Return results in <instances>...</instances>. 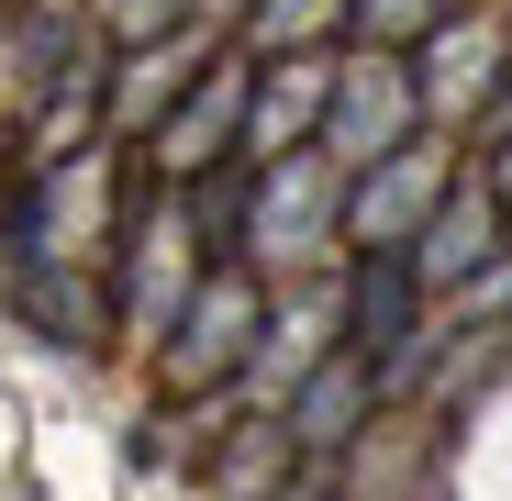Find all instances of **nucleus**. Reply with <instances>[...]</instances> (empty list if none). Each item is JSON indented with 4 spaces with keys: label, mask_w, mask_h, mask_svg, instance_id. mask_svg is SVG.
I'll return each instance as SVG.
<instances>
[{
    "label": "nucleus",
    "mask_w": 512,
    "mask_h": 501,
    "mask_svg": "<svg viewBox=\"0 0 512 501\" xmlns=\"http://www.w3.org/2000/svg\"><path fill=\"white\" fill-rule=\"evenodd\" d=\"M435 0H357V34H423Z\"/></svg>",
    "instance_id": "f8f14e48"
},
{
    "label": "nucleus",
    "mask_w": 512,
    "mask_h": 501,
    "mask_svg": "<svg viewBox=\"0 0 512 501\" xmlns=\"http://www.w3.org/2000/svg\"><path fill=\"white\" fill-rule=\"evenodd\" d=\"M423 190H435V167H423V156H390V179H379V190H357V201H346V223L379 245L390 223H412V212H423Z\"/></svg>",
    "instance_id": "423d86ee"
},
{
    "label": "nucleus",
    "mask_w": 512,
    "mask_h": 501,
    "mask_svg": "<svg viewBox=\"0 0 512 501\" xmlns=\"http://www.w3.org/2000/svg\"><path fill=\"white\" fill-rule=\"evenodd\" d=\"M234 123H245V67H212L201 90H190L179 112L156 123V156L179 167V179H201V167H212V156L234 145Z\"/></svg>",
    "instance_id": "7ed1b4c3"
},
{
    "label": "nucleus",
    "mask_w": 512,
    "mask_h": 501,
    "mask_svg": "<svg viewBox=\"0 0 512 501\" xmlns=\"http://www.w3.org/2000/svg\"><path fill=\"white\" fill-rule=\"evenodd\" d=\"M290 501H312V490H290Z\"/></svg>",
    "instance_id": "dca6fc26"
},
{
    "label": "nucleus",
    "mask_w": 512,
    "mask_h": 501,
    "mask_svg": "<svg viewBox=\"0 0 512 501\" xmlns=\"http://www.w3.org/2000/svg\"><path fill=\"white\" fill-rule=\"evenodd\" d=\"M245 334H256V290H245L234 268H212V279H201V301L179 312V346H167V368H179V379H223Z\"/></svg>",
    "instance_id": "f257e3e1"
},
{
    "label": "nucleus",
    "mask_w": 512,
    "mask_h": 501,
    "mask_svg": "<svg viewBox=\"0 0 512 501\" xmlns=\"http://www.w3.org/2000/svg\"><path fill=\"white\" fill-rule=\"evenodd\" d=\"M323 223V179L312 167H279V190H268V245H301Z\"/></svg>",
    "instance_id": "6e6552de"
},
{
    "label": "nucleus",
    "mask_w": 512,
    "mask_h": 501,
    "mask_svg": "<svg viewBox=\"0 0 512 501\" xmlns=\"http://www.w3.org/2000/svg\"><path fill=\"white\" fill-rule=\"evenodd\" d=\"M223 12H234V0H223Z\"/></svg>",
    "instance_id": "f3484780"
},
{
    "label": "nucleus",
    "mask_w": 512,
    "mask_h": 501,
    "mask_svg": "<svg viewBox=\"0 0 512 501\" xmlns=\"http://www.w3.org/2000/svg\"><path fill=\"white\" fill-rule=\"evenodd\" d=\"M490 245H501V201H490V179H468L457 201H435V212H423L412 290H423V279H479V268H490Z\"/></svg>",
    "instance_id": "f03ea898"
},
{
    "label": "nucleus",
    "mask_w": 512,
    "mask_h": 501,
    "mask_svg": "<svg viewBox=\"0 0 512 501\" xmlns=\"http://www.w3.org/2000/svg\"><path fill=\"white\" fill-rule=\"evenodd\" d=\"M412 301H423V290H412L401 257H368V268L346 279V334H357V357H368V346H379L390 368L412 357Z\"/></svg>",
    "instance_id": "20e7f679"
},
{
    "label": "nucleus",
    "mask_w": 512,
    "mask_h": 501,
    "mask_svg": "<svg viewBox=\"0 0 512 501\" xmlns=\"http://www.w3.org/2000/svg\"><path fill=\"white\" fill-rule=\"evenodd\" d=\"M323 101L346 112V123H368V134H401V123H412V101H401V90H368V67L346 78V90H323Z\"/></svg>",
    "instance_id": "9b49d317"
},
{
    "label": "nucleus",
    "mask_w": 512,
    "mask_h": 501,
    "mask_svg": "<svg viewBox=\"0 0 512 501\" xmlns=\"http://www.w3.org/2000/svg\"><path fill=\"white\" fill-rule=\"evenodd\" d=\"M279 468H290V435H245V446H234V468H223V501H256Z\"/></svg>",
    "instance_id": "9d476101"
},
{
    "label": "nucleus",
    "mask_w": 512,
    "mask_h": 501,
    "mask_svg": "<svg viewBox=\"0 0 512 501\" xmlns=\"http://www.w3.org/2000/svg\"><path fill=\"white\" fill-rule=\"evenodd\" d=\"M490 56H501V34H490V23H457V34H435V67H446V78H435V101H479V90H490V78H479Z\"/></svg>",
    "instance_id": "0eeeda50"
},
{
    "label": "nucleus",
    "mask_w": 512,
    "mask_h": 501,
    "mask_svg": "<svg viewBox=\"0 0 512 501\" xmlns=\"http://www.w3.org/2000/svg\"><path fill=\"white\" fill-rule=\"evenodd\" d=\"M234 212H245V179H201V234H212V245L234 234Z\"/></svg>",
    "instance_id": "ddd939ff"
},
{
    "label": "nucleus",
    "mask_w": 512,
    "mask_h": 501,
    "mask_svg": "<svg viewBox=\"0 0 512 501\" xmlns=\"http://www.w3.org/2000/svg\"><path fill=\"white\" fill-rule=\"evenodd\" d=\"M490 201H501V212H512V145H501V179H490Z\"/></svg>",
    "instance_id": "2eb2a0df"
},
{
    "label": "nucleus",
    "mask_w": 512,
    "mask_h": 501,
    "mask_svg": "<svg viewBox=\"0 0 512 501\" xmlns=\"http://www.w3.org/2000/svg\"><path fill=\"white\" fill-rule=\"evenodd\" d=\"M156 90H167V56H145V67H134V90H123V123H145V112H156Z\"/></svg>",
    "instance_id": "4468645a"
},
{
    "label": "nucleus",
    "mask_w": 512,
    "mask_h": 501,
    "mask_svg": "<svg viewBox=\"0 0 512 501\" xmlns=\"http://www.w3.org/2000/svg\"><path fill=\"white\" fill-rule=\"evenodd\" d=\"M357 412H368V357H334L312 390H301V412H290V446H346V424H357Z\"/></svg>",
    "instance_id": "39448f33"
},
{
    "label": "nucleus",
    "mask_w": 512,
    "mask_h": 501,
    "mask_svg": "<svg viewBox=\"0 0 512 501\" xmlns=\"http://www.w3.org/2000/svg\"><path fill=\"white\" fill-rule=\"evenodd\" d=\"M323 90H334L323 67H290V90H268V112H256V134H301V123L323 112Z\"/></svg>",
    "instance_id": "1a4fd4ad"
}]
</instances>
